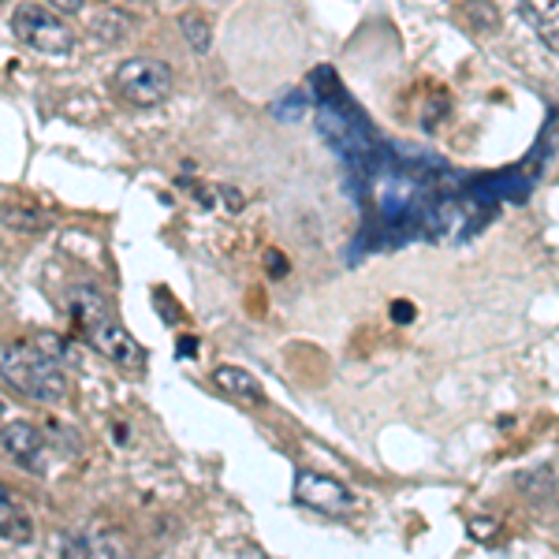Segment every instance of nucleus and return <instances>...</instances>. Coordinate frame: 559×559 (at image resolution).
Returning a JSON list of instances; mask_svg holds the SVG:
<instances>
[{"label":"nucleus","instance_id":"f257e3e1","mask_svg":"<svg viewBox=\"0 0 559 559\" xmlns=\"http://www.w3.org/2000/svg\"><path fill=\"white\" fill-rule=\"evenodd\" d=\"M0 377L34 403H64L68 377L34 344H0Z\"/></svg>","mask_w":559,"mask_h":559},{"label":"nucleus","instance_id":"f03ea898","mask_svg":"<svg viewBox=\"0 0 559 559\" xmlns=\"http://www.w3.org/2000/svg\"><path fill=\"white\" fill-rule=\"evenodd\" d=\"M116 94L134 108H153L173 94V68L157 57H128L112 75Z\"/></svg>","mask_w":559,"mask_h":559},{"label":"nucleus","instance_id":"7ed1b4c3","mask_svg":"<svg viewBox=\"0 0 559 559\" xmlns=\"http://www.w3.org/2000/svg\"><path fill=\"white\" fill-rule=\"evenodd\" d=\"M12 31L23 45L38 52H49V57H64V52L75 49V31L60 20V15L45 12L38 4H20L12 15Z\"/></svg>","mask_w":559,"mask_h":559},{"label":"nucleus","instance_id":"20e7f679","mask_svg":"<svg viewBox=\"0 0 559 559\" xmlns=\"http://www.w3.org/2000/svg\"><path fill=\"white\" fill-rule=\"evenodd\" d=\"M86 344L94 347L102 358H108L112 366L128 369V373H139V369L146 366V350L139 347V340H134L131 332L112 318V313L102 318L97 324H90V329H86Z\"/></svg>","mask_w":559,"mask_h":559},{"label":"nucleus","instance_id":"39448f33","mask_svg":"<svg viewBox=\"0 0 559 559\" xmlns=\"http://www.w3.org/2000/svg\"><path fill=\"white\" fill-rule=\"evenodd\" d=\"M295 500L321 515H350L355 511V496L347 485H340L336 477H324L318 471H299L295 474Z\"/></svg>","mask_w":559,"mask_h":559},{"label":"nucleus","instance_id":"423d86ee","mask_svg":"<svg viewBox=\"0 0 559 559\" xmlns=\"http://www.w3.org/2000/svg\"><path fill=\"white\" fill-rule=\"evenodd\" d=\"M0 444H4V452L12 455L23 471L45 474V455H49V448H45V437L38 426H31V421H8V426L0 429Z\"/></svg>","mask_w":559,"mask_h":559},{"label":"nucleus","instance_id":"0eeeda50","mask_svg":"<svg viewBox=\"0 0 559 559\" xmlns=\"http://www.w3.org/2000/svg\"><path fill=\"white\" fill-rule=\"evenodd\" d=\"M60 559H128V548H123L120 537L86 530V534H64Z\"/></svg>","mask_w":559,"mask_h":559},{"label":"nucleus","instance_id":"6e6552de","mask_svg":"<svg viewBox=\"0 0 559 559\" xmlns=\"http://www.w3.org/2000/svg\"><path fill=\"white\" fill-rule=\"evenodd\" d=\"M519 12L534 26L537 38L552 52H559V0H519Z\"/></svg>","mask_w":559,"mask_h":559},{"label":"nucleus","instance_id":"1a4fd4ad","mask_svg":"<svg viewBox=\"0 0 559 559\" xmlns=\"http://www.w3.org/2000/svg\"><path fill=\"white\" fill-rule=\"evenodd\" d=\"M0 537L12 540V545H31L34 540L31 515H26V508H20L8 492H0Z\"/></svg>","mask_w":559,"mask_h":559},{"label":"nucleus","instance_id":"9d476101","mask_svg":"<svg viewBox=\"0 0 559 559\" xmlns=\"http://www.w3.org/2000/svg\"><path fill=\"white\" fill-rule=\"evenodd\" d=\"M213 381L221 384L224 392L231 395V400H242V403H261V400H265V392H261L258 377L247 373V369H239V366H221L213 373Z\"/></svg>","mask_w":559,"mask_h":559},{"label":"nucleus","instance_id":"9b49d317","mask_svg":"<svg viewBox=\"0 0 559 559\" xmlns=\"http://www.w3.org/2000/svg\"><path fill=\"white\" fill-rule=\"evenodd\" d=\"M71 318L79 321V329H90V324H97L102 318H108V299L102 292H94V287H75L71 292Z\"/></svg>","mask_w":559,"mask_h":559},{"label":"nucleus","instance_id":"f8f14e48","mask_svg":"<svg viewBox=\"0 0 559 559\" xmlns=\"http://www.w3.org/2000/svg\"><path fill=\"white\" fill-rule=\"evenodd\" d=\"M0 221L15 231H45L49 228V216L31 202H23V205L20 202H0Z\"/></svg>","mask_w":559,"mask_h":559},{"label":"nucleus","instance_id":"ddd939ff","mask_svg":"<svg viewBox=\"0 0 559 559\" xmlns=\"http://www.w3.org/2000/svg\"><path fill=\"white\" fill-rule=\"evenodd\" d=\"M179 31H183V38L191 41L194 52H210L213 26H210V20H205L202 12H183V15H179Z\"/></svg>","mask_w":559,"mask_h":559},{"label":"nucleus","instance_id":"4468645a","mask_svg":"<svg viewBox=\"0 0 559 559\" xmlns=\"http://www.w3.org/2000/svg\"><path fill=\"white\" fill-rule=\"evenodd\" d=\"M128 31H131V23L123 20L120 12H102L94 20V34H97V38H105V41H120Z\"/></svg>","mask_w":559,"mask_h":559},{"label":"nucleus","instance_id":"2eb2a0df","mask_svg":"<svg viewBox=\"0 0 559 559\" xmlns=\"http://www.w3.org/2000/svg\"><path fill=\"white\" fill-rule=\"evenodd\" d=\"M466 20H471L477 31H492L496 23H500V15H496L492 0H466Z\"/></svg>","mask_w":559,"mask_h":559},{"label":"nucleus","instance_id":"dca6fc26","mask_svg":"<svg viewBox=\"0 0 559 559\" xmlns=\"http://www.w3.org/2000/svg\"><path fill=\"white\" fill-rule=\"evenodd\" d=\"M392 321L395 324H407V321H414V302H392Z\"/></svg>","mask_w":559,"mask_h":559},{"label":"nucleus","instance_id":"f3484780","mask_svg":"<svg viewBox=\"0 0 559 559\" xmlns=\"http://www.w3.org/2000/svg\"><path fill=\"white\" fill-rule=\"evenodd\" d=\"M471 534L477 540H489L496 534V522H485V519H471Z\"/></svg>","mask_w":559,"mask_h":559},{"label":"nucleus","instance_id":"a211bd4d","mask_svg":"<svg viewBox=\"0 0 559 559\" xmlns=\"http://www.w3.org/2000/svg\"><path fill=\"white\" fill-rule=\"evenodd\" d=\"M49 4H52V12H68V15L83 12V0H49Z\"/></svg>","mask_w":559,"mask_h":559},{"label":"nucleus","instance_id":"6ab92c4d","mask_svg":"<svg viewBox=\"0 0 559 559\" xmlns=\"http://www.w3.org/2000/svg\"><path fill=\"white\" fill-rule=\"evenodd\" d=\"M216 191H221V194H224V202H228V205H231V210H239V205H242V198L236 194V187H216Z\"/></svg>","mask_w":559,"mask_h":559},{"label":"nucleus","instance_id":"aec40b11","mask_svg":"<svg viewBox=\"0 0 559 559\" xmlns=\"http://www.w3.org/2000/svg\"><path fill=\"white\" fill-rule=\"evenodd\" d=\"M269 269H273V273L280 276V273H284V258H280L276 254V250H269Z\"/></svg>","mask_w":559,"mask_h":559}]
</instances>
